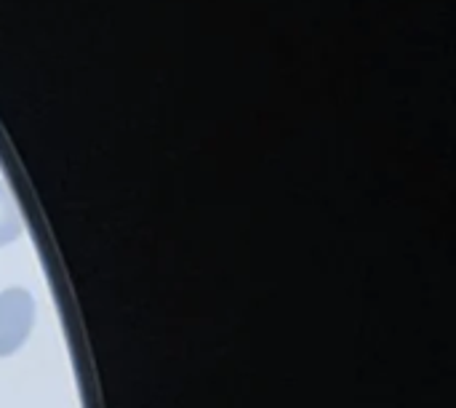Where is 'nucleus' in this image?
Here are the masks:
<instances>
[{"label":"nucleus","instance_id":"f257e3e1","mask_svg":"<svg viewBox=\"0 0 456 408\" xmlns=\"http://www.w3.org/2000/svg\"><path fill=\"white\" fill-rule=\"evenodd\" d=\"M35 299L24 289L0 291V358L13 355L32 334Z\"/></svg>","mask_w":456,"mask_h":408},{"label":"nucleus","instance_id":"f03ea898","mask_svg":"<svg viewBox=\"0 0 456 408\" xmlns=\"http://www.w3.org/2000/svg\"><path fill=\"white\" fill-rule=\"evenodd\" d=\"M19 235H21L19 206L11 195V190L5 187V182H0V246L13 243Z\"/></svg>","mask_w":456,"mask_h":408}]
</instances>
